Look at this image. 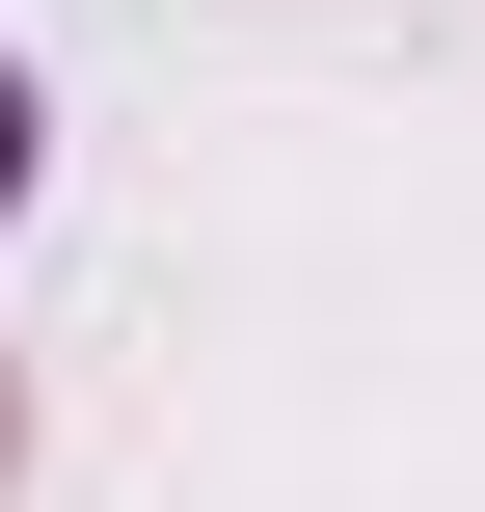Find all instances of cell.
I'll use <instances>...</instances> for the list:
<instances>
[{
  "mask_svg": "<svg viewBox=\"0 0 485 512\" xmlns=\"http://www.w3.org/2000/svg\"><path fill=\"white\" fill-rule=\"evenodd\" d=\"M0 459H27V405H0Z\"/></svg>",
  "mask_w": 485,
  "mask_h": 512,
  "instance_id": "obj_2",
  "label": "cell"
},
{
  "mask_svg": "<svg viewBox=\"0 0 485 512\" xmlns=\"http://www.w3.org/2000/svg\"><path fill=\"white\" fill-rule=\"evenodd\" d=\"M0 189H27V81H0Z\"/></svg>",
  "mask_w": 485,
  "mask_h": 512,
  "instance_id": "obj_1",
  "label": "cell"
}]
</instances>
